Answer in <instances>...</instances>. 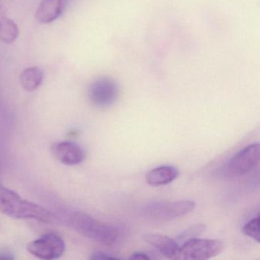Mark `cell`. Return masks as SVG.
<instances>
[{
  "label": "cell",
  "instance_id": "30bf717a",
  "mask_svg": "<svg viewBox=\"0 0 260 260\" xmlns=\"http://www.w3.org/2000/svg\"><path fill=\"white\" fill-rule=\"evenodd\" d=\"M65 7V0H43L38 7L36 19L42 24H48L58 19Z\"/></svg>",
  "mask_w": 260,
  "mask_h": 260
},
{
  "label": "cell",
  "instance_id": "3957f363",
  "mask_svg": "<svg viewBox=\"0 0 260 260\" xmlns=\"http://www.w3.org/2000/svg\"><path fill=\"white\" fill-rule=\"evenodd\" d=\"M196 202L191 200H179L175 202L153 201L142 206L141 213L143 217L155 221L175 220L189 214L196 208Z\"/></svg>",
  "mask_w": 260,
  "mask_h": 260
},
{
  "label": "cell",
  "instance_id": "9a60e30c",
  "mask_svg": "<svg viewBox=\"0 0 260 260\" xmlns=\"http://www.w3.org/2000/svg\"><path fill=\"white\" fill-rule=\"evenodd\" d=\"M205 229H206V226L204 224H196L194 226H190L189 228L184 231L180 235L178 236L176 241L179 245L180 243L182 244L187 240L199 237V235L203 234Z\"/></svg>",
  "mask_w": 260,
  "mask_h": 260
},
{
  "label": "cell",
  "instance_id": "5b68a950",
  "mask_svg": "<svg viewBox=\"0 0 260 260\" xmlns=\"http://www.w3.org/2000/svg\"><path fill=\"white\" fill-rule=\"evenodd\" d=\"M179 259L205 260L222 252L223 243L214 239H191L179 245Z\"/></svg>",
  "mask_w": 260,
  "mask_h": 260
},
{
  "label": "cell",
  "instance_id": "7a4b0ae2",
  "mask_svg": "<svg viewBox=\"0 0 260 260\" xmlns=\"http://www.w3.org/2000/svg\"><path fill=\"white\" fill-rule=\"evenodd\" d=\"M68 220L74 231L105 246L115 244L119 237V231L115 226L100 221L82 211L71 213Z\"/></svg>",
  "mask_w": 260,
  "mask_h": 260
},
{
  "label": "cell",
  "instance_id": "8992f818",
  "mask_svg": "<svg viewBox=\"0 0 260 260\" xmlns=\"http://www.w3.org/2000/svg\"><path fill=\"white\" fill-rule=\"evenodd\" d=\"M27 249L31 255L41 259L53 260L63 255L66 245L60 236L49 233L28 243Z\"/></svg>",
  "mask_w": 260,
  "mask_h": 260
},
{
  "label": "cell",
  "instance_id": "e0dca14e",
  "mask_svg": "<svg viewBox=\"0 0 260 260\" xmlns=\"http://www.w3.org/2000/svg\"><path fill=\"white\" fill-rule=\"evenodd\" d=\"M129 258L130 259H150V257L144 252H136L132 253Z\"/></svg>",
  "mask_w": 260,
  "mask_h": 260
},
{
  "label": "cell",
  "instance_id": "52a82bcc",
  "mask_svg": "<svg viewBox=\"0 0 260 260\" xmlns=\"http://www.w3.org/2000/svg\"><path fill=\"white\" fill-rule=\"evenodd\" d=\"M119 89L118 84L109 77L97 79L89 89V97L94 106L100 108L109 107L118 100Z\"/></svg>",
  "mask_w": 260,
  "mask_h": 260
},
{
  "label": "cell",
  "instance_id": "277c9868",
  "mask_svg": "<svg viewBox=\"0 0 260 260\" xmlns=\"http://www.w3.org/2000/svg\"><path fill=\"white\" fill-rule=\"evenodd\" d=\"M259 158L258 143L249 144L229 159L223 169V173L231 178L244 176L256 168L259 162Z\"/></svg>",
  "mask_w": 260,
  "mask_h": 260
},
{
  "label": "cell",
  "instance_id": "ba28073f",
  "mask_svg": "<svg viewBox=\"0 0 260 260\" xmlns=\"http://www.w3.org/2000/svg\"><path fill=\"white\" fill-rule=\"evenodd\" d=\"M53 156L60 164L66 166H76L85 159L83 149L74 142L63 141L54 144L51 147Z\"/></svg>",
  "mask_w": 260,
  "mask_h": 260
},
{
  "label": "cell",
  "instance_id": "2e32d148",
  "mask_svg": "<svg viewBox=\"0 0 260 260\" xmlns=\"http://www.w3.org/2000/svg\"><path fill=\"white\" fill-rule=\"evenodd\" d=\"M90 259H118V258L115 255H112V254L99 251L92 254Z\"/></svg>",
  "mask_w": 260,
  "mask_h": 260
},
{
  "label": "cell",
  "instance_id": "ac0fdd59",
  "mask_svg": "<svg viewBox=\"0 0 260 260\" xmlns=\"http://www.w3.org/2000/svg\"><path fill=\"white\" fill-rule=\"evenodd\" d=\"M0 259H14V256L7 251H0Z\"/></svg>",
  "mask_w": 260,
  "mask_h": 260
},
{
  "label": "cell",
  "instance_id": "6da1fadb",
  "mask_svg": "<svg viewBox=\"0 0 260 260\" xmlns=\"http://www.w3.org/2000/svg\"><path fill=\"white\" fill-rule=\"evenodd\" d=\"M0 211L16 219H34L52 223L54 215L43 207L22 199L19 194L0 183Z\"/></svg>",
  "mask_w": 260,
  "mask_h": 260
},
{
  "label": "cell",
  "instance_id": "9c48e42d",
  "mask_svg": "<svg viewBox=\"0 0 260 260\" xmlns=\"http://www.w3.org/2000/svg\"><path fill=\"white\" fill-rule=\"evenodd\" d=\"M143 239L146 243L156 248L170 259H179V244L168 236L159 234H145Z\"/></svg>",
  "mask_w": 260,
  "mask_h": 260
},
{
  "label": "cell",
  "instance_id": "5bb4252c",
  "mask_svg": "<svg viewBox=\"0 0 260 260\" xmlns=\"http://www.w3.org/2000/svg\"><path fill=\"white\" fill-rule=\"evenodd\" d=\"M243 234L247 237H250L252 240H255L257 243L259 242V216L249 220L246 224L243 226Z\"/></svg>",
  "mask_w": 260,
  "mask_h": 260
},
{
  "label": "cell",
  "instance_id": "8fae6325",
  "mask_svg": "<svg viewBox=\"0 0 260 260\" xmlns=\"http://www.w3.org/2000/svg\"><path fill=\"white\" fill-rule=\"evenodd\" d=\"M179 174L178 169L173 166H161L150 170L146 175V181L152 186H160L171 183Z\"/></svg>",
  "mask_w": 260,
  "mask_h": 260
},
{
  "label": "cell",
  "instance_id": "7c38bea8",
  "mask_svg": "<svg viewBox=\"0 0 260 260\" xmlns=\"http://www.w3.org/2000/svg\"><path fill=\"white\" fill-rule=\"evenodd\" d=\"M44 72L39 67L26 68L21 73L19 82L27 92L36 91L43 83Z\"/></svg>",
  "mask_w": 260,
  "mask_h": 260
},
{
  "label": "cell",
  "instance_id": "4fadbf2b",
  "mask_svg": "<svg viewBox=\"0 0 260 260\" xmlns=\"http://www.w3.org/2000/svg\"><path fill=\"white\" fill-rule=\"evenodd\" d=\"M19 30L14 21L7 16L0 7V41L4 43H13L19 36Z\"/></svg>",
  "mask_w": 260,
  "mask_h": 260
}]
</instances>
